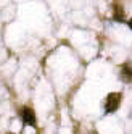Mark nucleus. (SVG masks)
<instances>
[{"label":"nucleus","instance_id":"nucleus-1","mask_svg":"<svg viewBox=\"0 0 132 134\" xmlns=\"http://www.w3.org/2000/svg\"><path fill=\"white\" fill-rule=\"evenodd\" d=\"M121 99H122V95L119 92H111L106 95V100H105V113L110 115V113H115L118 108H119V105H121Z\"/></svg>","mask_w":132,"mask_h":134},{"label":"nucleus","instance_id":"nucleus-2","mask_svg":"<svg viewBox=\"0 0 132 134\" xmlns=\"http://www.w3.org/2000/svg\"><path fill=\"white\" fill-rule=\"evenodd\" d=\"M20 116H21V121H23V124H26V126H35V113H34V110L31 108V107H23L21 110H20Z\"/></svg>","mask_w":132,"mask_h":134},{"label":"nucleus","instance_id":"nucleus-3","mask_svg":"<svg viewBox=\"0 0 132 134\" xmlns=\"http://www.w3.org/2000/svg\"><path fill=\"white\" fill-rule=\"evenodd\" d=\"M121 79L124 82L132 84V63L126 62L124 65H121Z\"/></svg>","mask_w":132,"mask_h":134},{"label":"nucleus","instance_id":"nucleus-4","mask_svg":"<svg viewBox=\"0 0 132 134\" xmlns=\"http://www.w3.org/2000/svg\"><path fill=\"white\" fill-rule=\"evenodd\" d=\"M113 20H115V21H119V23H124V21H126L124 10H122L119 5L115 7V12H113Z\"/></svg>","mask_w":132,"mask_h":134},{"label":"nucleus","instance_id":"nucleus-5","mask_svg":"<svg viewBox=\"0 0 132 134\" xmlns=\"http://www.w3.org/2000/svg\"><path fill=\"white\" fill-rule=\"evenodd\" d=\"M127 24H129V27H130V29H132V18H130V20H129V23H127Z\"/></svg>","mask_w":132,"mask_h":134},{"label":"nucleus","instance_id":"nucleus-6","mask_svg":"<svg viewBox=\"0 0 132 134\" xmlns=\"http://www.w3.org/2000/svg\"><path fill=\"white\" fill-rule=\"evenodd\" d=\"M8 134H13V132H8Z\"/></svg>","mask_w":132,"mask_h":134}]
</instances>
